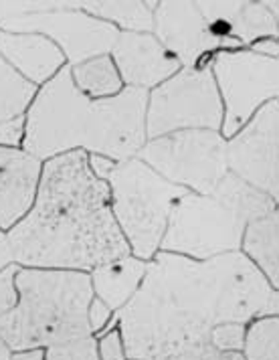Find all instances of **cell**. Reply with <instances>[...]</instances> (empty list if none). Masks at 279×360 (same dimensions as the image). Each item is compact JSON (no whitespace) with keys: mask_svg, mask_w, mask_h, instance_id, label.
I'll return each instance as SVG.
<instances>
[{"mask_svg":"<svg viewBox=\"0 0 279 360\" xmlns=\"http://www.w3.org/2000/svg\"><path fill=\"white\" fill-rule=\"evenodd\" d=\"M278 314L279 290L239 251L205 262L158 251L140 290L105 330L122 332L128 360H170L188 346L211 342L216 324Z\"/></svg>","mask_w":279,"mask_h":360,"instance_id":"6da1fadb","label":"cell"},{"mask_svg":"<svg viewBox=\"0 0 279 360\" xmlns=\"http://www.w3.org/2000/svg\"><path fill=\"white\" fill-rule=\"evenodd\" d=\"M6 235L18 267L89 274L130 255L112 214L108 182L91 172L85 152L43 162L31 211Z\"/></svg>","mask_w":279,"mask_h":360,"instance_id":"7a4b0ae2","label":"cell"},{"mask_svg":"<svg viewBox=\"0 0 279 360\" xmlns=\"http://www.w3.org/2000/svg\"><path fill=\"white\" fill-rule=\"evenodd\" d=\"M148 94L124 89L110 99H89L71 82L69 67L37 89L25 114L22 150L41 162L85 152L124 162L146 144Z\"/></svg>","mask_w":279,"mask_h":360,"instance_id":"3957f363","label":"cell"},{"mask_svg":"<svg viewBox=\"0 0 279 360\" xmlns=\"http://www.w3.org/2000/svg\"><path fill=\"white\" fill-rule=\"evenodd\" d=\"M17 306L0 318V338L13 352L47 350L91 336L87 308L93 300L89 274L18 267Z\"/></svg>","mask_w":279,"mask_h":360,"instance_id":"277c9868","label":"cell"},{"mask_svg":"<svg viewBox=\"0 0 279 360\" xmlns=\"http://www.w3.org/2000/svg\"><path fill=\"white\" fill-rule=\"evenodd\" d=\"M273 211V198L227 172L213 193H186L174 202L160 251L197 262L235 253L247 225Z\"/></svg>","mask_w":279,"mask_h":360,"instance_id":"5b68a950","label":"cell"},{"mask_svg":"<svg viewBox=\"0 0 279 360\" xmlns=\"http://www.w3.org/2000/svg\"><path fill=\"white\" fill-rule=\"evenodd\" d=\"M105 182L115 225L130 247V255L152 262L160 251L170 211L186 191L166 182L138 158L115 164Z\"/></svg>","mask_w":279,"mask_h":360,"instance_id":"8992f818","label":"cell"},{"mask_svg":"<svg viewBox=\"0 0 279 360\" xmlns=\"http://www.w3.org/2000/svg\"><path fill=\"white\" fill-rule=\"evenodd\" d=\"M223 105L211 73V59L197 67H181L170 79L148 91L146 140L172 131H221Z\"/></svg>","mask_w":279,"mask_h":360,"instance_id":"52a82bcc","label":"cell"},{"mask_svg":"<svg viewBox=\"0 0 279 360\" xmlns=\"http://www.w3.org/2000/svg\"><path fill=\"white\" fill-rule=\"evenodd\" d=\"M166 182L186 193L209 195L227 176V140L221 131H172L146 144L136 154Z\"/></svg>","mask_w":279,"mask_h":360,"instance_id":"ba28073f","label":"cell"},{"mask_svg":"<svg viewBox=\"0 0 279 360\" xmlns=\"http://www.w3.org/2000/svg\"><path fill=\"white\" fill-rule=\"evenodd\" d=\"M211 73L223 105L221 136L225 140L279 96V59L249 49L219 51L211 57Z\"/></svg>","mask_w":279,"mask_h":360,"instance_id":"9c48e42d","label":"cell"},{"mask_svg":"<svg viewBox=\"0 0 279 360\" xmlns=\"http://www.w3.org/2000/svg\"><path fill=\"white\" fill-rule=\"evenodd\" d=\"M0 31L37 33L47 37L65 55L67 67L77 65L99 55H110L117 39V31L112 25L83 11L82 0H57L53 8L8 18L0 22Z\"/></svg>","mask_w":279,"mask_h":360,"instance_id":"30bf717a","label":"cell"},{"mask_svg":"<svg viewBox=\"0 0 279 360\" xmlns=\"http://www.w3.org/2000/svg\"><path fill=\"white\" fill-rule=\"evenodd\" d=\"M227 168L233 176L279 200V101L265 103L227 140Z\"/></svg>","mask_w":279,"mask_h":360,"instance_id":"8fae6325","label":"cell"},{"mask_svg":"<svg viewBox=\"0 0 279 360\" xmlns=\"http://www.w3.org/2000/svg\"><path fill=\"white\" fill-rule=\"evenodd\" d=\"M152 34L181 67H197L207 63L219 51L237 49L211 33L197 2L190 0L156 2Z\"/></svg>","mask_w":279,"mask_h":360,"instance_id":"7c38bea8","label":"cell"},{"mask_svg":"<svg viewBox=\"0 0 279 360\" xmlns=\"http://www.w3.org/2000/svg\"><path fill=\"white\" fill-rule=\"evenodd\" d=\"M110 57L124 87L146 94L181 71V63L152 33H117Z\"/></svg>","mask_w":279,"mask_h":360,"instance_id":"4fadbf2b","label":"cell"},{"mask_svg":"<svg viewBox=\"0 0 279 360\" xmlns=\"http://www.w3.org/2000/svg\"><path fill=\"white\" fill-rule=\"evenodd\" d=\"M198 11L211 33L237 49H249L259 39H278L279 18L263 2L243 0H200Z\"/></svg>","mask_w":279,"mask_h":360,"instance_id":"5bb4252c","label":"cell"},{"mask_svg":"<svg viewBox=\"0 0 279 360\" xmlns=\"http://www.w3.org/2000/svg\"><path fill=\"white\" fill-rule=\"evenodd\" d=\"M43 162L22 148L0 146V229H13L31 211Z\"/></svg>","mask_w":279,"mask_h":360,"instance_id":"9a60e30c","label":"cell"},{"mask_svg":"<svg viewBox=\"0 0 279 360\" xmlns=\"http://www.w3.org/2000/svg\"><path fill=\"white\" fill-rule=\"evenodd\" d=\"M0 57L25 82L37 89L49 83L67 61L61 49L47 37L37 33L0 31Z\"/></svg>","mask_w":279,"mask_h":360,"instance_id":"2e32d148","label":"cell"},{"mask_svg":"<svg viewBox=\"0 0 279 360\" xmlns=\"http://www.w3.org/2000/svg\"><path fill=\"white\" fill-rule=\"evenodd\" d=\"M148 263L134 255H124L93 267L89 271L93 297L101 300L114 314L122 310L140 290L148 271Z\"/></svg>","mask_w":279,"mask_h":360,"instance_id":"e0dca14e","label":"cell"},{"mask_svg":"<svg viewBox=\"0 0 279 360\" xmlns=\"http://www.w3.org/2000/svg\"><path fill=\"white\" fill-rule=\"evenodd\" d=\"M239 253L255 265L273 290H279V211L247 225Z\"/></svg>","mask_w":279,"mask_h":360,"instance_id":"ac0fdd59","label":"cell"},{"mask_svg":"<svg viewBox=\"0 0 279 360\" xmlns=\"http://www.w3.org/2000/svg\"><path fill=\"white\" fill-rule=\"evenodd\" d=\"M156 0H82V8L117 33H152Z\"/></svg>","mask_w":279,"mask_h":360,"instance_id":"d6986e66","label":"cell"},{"mask_svg":"<svg viewBox=\"0 0 279 360\" xmlns=\"http://www.w3.org/2000/svg\"><path fill=\"white\" fill-rule=\"evenodd\" d=\"M69 75L77 91L89 99L115 98L126 89L110 55H99L69 67Z\"/></svg>","mask_w":279,"mask_h":360,"instance_id":"ffe728a7","label":"cell"},{"mask_svg":"<svg viewBox=\"0 0 279 360\" xmlns=\"http://www.w3.org/2000/svg\"><path fill=\"white\" fill-rule=\"evenodd\" d=\"M37 96V87L25 82L0 57V124L27 114Z\"/></svg>","mask_w":279,"mask_h":360,"instance_id":"44dd1931","label":"cell"},{"mask_svg":"<svg viewBox=\"0 0 279 360\" xmlns=\"http://www.w3.org/2000/svg\"><path fill=\"white\" fill-rule=\"evenodd\" d=\"M241 356L245 360H279L278 316H263L247 324Z\"/></svg>","mask_w":279,"mask_h":360,"instance_id":"7402d4cb","label":"cell"},{"mask_svg":"<svg viewBox=\"0 0 279 360\" xmlns=\"http://www.w3.org/2000/svg\"><path fill=\"white\" fill-rule=\"evenodd\" d=\"M247 324L237 322H223L216 324L209 334V340L219 354H231V352H241L243 340H245Z\"/></svg>","mask_w":279,"mask_h":360,"instance_id":"603a6c76","label":"cell"},{"mask_svg":"<svg viewBox=\"0 0 279 360\" xmlns=\"http://www.w3.org/2000/svg\"><path fill=\"white\" fill-rule=\"evenodd\" d=\"M45 360H99L96 338L87 336L73 342L51 346L45 350Z\"/></svg>","mask_w":279,"mask_h":360,"instance_id":"cb8c5ba5","label":"cell"},{"mask_svg":"<svg viewBox=\"0 0 279 360\" xmlns=\"http://www.w3.org/2000/svg\"><path fill=\"white\" fill-rule=\"evenodd\" d=\"M96 348H98L99 360H128L126 344H124L122 332L117 330V326L101 332L96 338Z\"/></svg>","mask_w":279,"mask_h":360,"instance_id":"d4e9b609","label":"cell"},{"mask_svg":"<svg viewBox=\"0 0 279 360\" xmlns=\"http://www.w3.org/2000/svg\"><path fill=\"white\" fill-rule=\"evenodd\" d=\"M18 265L13 263L6 269L0 271V318L6 316L8 311L17 306V285H15V276H17Z\"/></svg>","mask_w":279,"mask_h":360,"instance_id":"484cf974","label":"cell"},{"mask_svg":"<svg viewBox=\"0 0 279 360\" xmlns=\"http://www.w3.org/2000/svg\"><path fill=\"white\" fill-rule=\"evenodd\" d=\"M112 316H114V311L110 310L101 300H98V297L91 300V304L87 308V322H89L93 338H98L99 334L108 328V324L112 322Z\"/></svg>","mask_w":279,"mask_h":360,"instance_id":"4316f807","label":"cell"},{"mask_svg":"<svg viewBox=\"0 0 279 360\" xmlns=\"http://www.w3.org/2000/svg\"><path fill=\"white\" fill-rule=\"evenodd\" d=\"M25 138V115L0 124V146L22 148Z\"/></svg>","mask_w":279,"mask_h":360,"instance_id":"83f0119b","label":"cell"},{"mask_svg":"<svg viewBox=\"0 0 279 360\" xmlns=\"http://www.w3.org/2000/svg\"><path fill=\"white\" fill-rule=\"evenodd\" d=\"M170 360H221V354L214 350L211 342H202L184 348Z\"/></svg>","mask_w":279,"mask_h":360,"instance_id":"f1b7e54d","label":"cell"},{"mask_svg":"<svg viewBox=\"0 0 279 360\" xmlns=\"http://www.w3.org/2000/svg\"><path fill=\"white\" fill-rule=\"evenodd\" d=\"M87 162H89V168H91V172L98 176L99 180L108 179V174L114 170V166L117 162H114L112 158H105V156H99V154H87Z\"/></svg>","mask_w":279,"mask_h":360,"instance_id":"f546056e","label":"cell"},{"mask_svg":"<svg viewBox=\"0 0 279 360\" xmlns=\"http://www.w3.org/2000/svg\"><path fill=\"white\" fill-rule=\"evenodd\" d=\"M249 51L269 57V59H279V41L278 39H259L249 47Z\"/></svg>","mask_w":279,"mask_h":360,"instance_id":"4dcf8cb0","label":"cell"},{"mask_svg":"<svg viewBox=\"0 0 279 360\" xmlns=\"http://www.w3.org/2000/svg\"><path fill=\"white\" fill-rule=\"evenodd\" d=\"M13 263H15V257H13V247L8 241V235H6V231L0 229V271Z\"/></svg>","mask_w":279,"mask_h":360,"instance_id":"1f68e13d","label":"cell"},{"mask_svg":"<svg viewBox=\"0 0 279 360\" xmlns=\"http://www.w3.org/2000/svg\"><path fill=\"white\" fill-rule=\"evenodd\" d=\"M11 360H45V350H22V352H13Z\"/></svg>","mask_w":279,"mask_h":360,"instance_id":"d6a6232c","label":"cell"},{"mask_svg":"<svg viewBox=\"0 0 279 360\" xmlns=\"http://www.w3.org/2000/svg\"><path fill=\"white\" fill-rule=\"evenodd\" d=\"M11 356H13V350L8 348V344L0 338V360H11Z\"/></svg>","mask_w":279,"mask_h":360,"instance_id":"836d02e7","label":"cell"},{"mask_svg":"<svg viewBox=\"0 0 279 360\" xmlns=\"http://www.w3.org/2000/svg\"><path fill=\"white\" fill-rule=\"evenodd\" d=\"M221 360H245L241 352H231V354H221Z\"/></svg>","mask_w":279,"mask_h":360,"instance_id":"e575fe53","label":"cell"}]
</instances>
